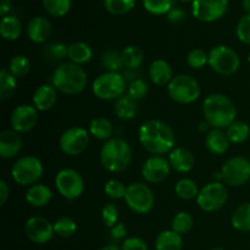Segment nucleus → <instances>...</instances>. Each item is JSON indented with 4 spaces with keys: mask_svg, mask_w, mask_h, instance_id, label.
I'll return each mask as SVG.
<instances>
[{
    "mask_svg": "<svg viewBox=\"0 0 250 250\" xmlns=\"http://www.w3.org/2000/svg\"><path fill=\"white\" fill-rule=\"evenodd\" d=\"M236 34L242 43L250 45V14L244 15L239 20L236 27Z\"/></svg>",
    "mask_w": 250,
    "mask_h": 250,
    "instance_id": "obj_46",
    "label": "nucleus"
},
{
    "mask_svg": "<svg viewBox=\"0 0 250 250\" xmlns=\"http://www.w3.org/2000/svg\"><path fill=\"white\" fill-rule=\"evenodd\" d=\"M121 55L124 66L127 70H137L138 67H141L144 61L143 51L137 45H129L125 48Z\"/></svg>",
    "mask_w": 250,
    "mask_h": 250,
    "instance_id": "obj_32",
    "label": "nucleus"
},
{
    "mask_svg": "<svg viewBox=\"0 0 250 250\" xmlns=\"http://www.w3.org/2000/svg\"><path fill=\"white\" fill-rule=\"evenodd\" d=\"M100 62L106 72H119L122 67H125L121 53L116 50L105 51L100 58Z\"/></svg>",
    "mask_w": 250,
    "mask_h": 250,
    "instance_id": "obj_35",
    "label": "nucleus"
},
{
    "mask_svg": "<svg viewBox=\"0 0 250 250\" xmlns=\"http://www.w3.org/2000/svg\"><path fill=\"white\" fill-rule=\"evenodd\" d=\"M89 134L82 127H71L61 134L59 141L60 149L68 156L80 155L89 146Z\"/></svg>",
    "mask_w": 250,
    "mask_h": 250,
    "instance_id": "obj_13",
    "label": "nucleus"
},
{
    "mask_svg": "<svg viewBox=\"0 0 250 250\" xmlns=\"http://www.w3.org/2000/svg\"><path fill=\"white\" fill-rule=\"evenodd\" d=\"M53 193L45 185H33L26 192V200L31 207L43 208L50 203Z\"/></svg>",
    "mask_w": 250,
    "mask_h": 250,
    "instance_id": "obj_24",
    "label": "nucleus"
},
{
    "mask_svg": "<svg viewBox=\"0 0 250 250\" xmlns=\"http://www.w3.org/2000/svg\"><path fill=\"white\" fill-rule=\"evenodd\" d=\"M7 70L16 78L24 77L31 71V61L24 55H15L9 61V67H7Z\"/></svg>",
    "mask_w": 250,
    "mask_h": 250,
    "instance_id": "obj_36",
    "label": "nucleus"
},
{
    "mask_svg": "<svg viewBox=\"0 0 250 250\" xmlns=\"http://www.w3.org/2000/svg\"><path fill=\"white\" fill-rule=\"evenodd\" d=\"M37 122H38V110L27 104L17 106L10 117L11 128L17 133H27L34 128Z\"/></svg>",
    "mask_w": 250,
    "mask_h": 250,
    "instance_id": "obj_17",
    "label": "nucleus"
},
{
    "mask_svg": "<svg viewBox=\"0 0 250 250\" xmlns=\"http://www.w3.org/2000/svg\"><path fill=\"white\" fill-rule=\"evenodd\" d=\"M44 56L50 60H62L68 56V46L63 43H50L44 48Z\"/></svg>",
    "mask_w": 250,
    "mask_h": 250,
    "instance_id": "obj_42",
    "label": "nucleus"
},
{
    "mask_svg": "<svg viewBox=\"0 0 250 250\" xmlns=\"http://www.w3.org/2000/svg\"><path fill=\"white\" fill-rule=\"evenodd\" d=\"M248 62L250 63V53H249V55H248Z\"/></svg>",
    "mask_w": 250,
    "mask_h": 250,
    "instance_id": "obj_58",
    "label": "nucleus"
},
{
    "mask_svg": "<svg viewBox=\"0 0 250 250\" xmlns=\"http://www.w3.org/2000/svg\"><path fill=\"white\" fill-rule=\"evenodd\" d=\"M58 192L67 200H75L83 194L84 181L80 172L73 168H62L55 177Z\"/></svg>",
    "mask_w": 250,
    "mask_h": 250,
    "instance_id": "obj_12",
    "label": "nucleus"
},
{
    "mask_svg": "<svg viewBox=\"0 0 250 250\" xmlns=\"http://www.w3.org/2000/svg\"><path fill=\"white\" fill-rule=\"evenodd\" d=\"M193 225H194V221H193L192 215L187 211H180L173 217L171 229L182 236L192 229Z\"/></svg>",
    "mask_w": 250,
    "mask_h": 250,
    "instance_id": "obj_37",
    "label": "nucleus"
},
{
    "mask_svg": "<svg viewBox=\"0 0 250 250\" xmlns=\"http://www.w3.org/2000/svg\"><path fill=\"white\" fill-rule=\"evenodd\" d=\"M209 66L222 76L234 75L241 67V59L237 51L227 45H216L209 51Z\"/></svg>",
    "mask_w": 250,
    "mask_h": 250,
    "instance_id": "obj_6",
    "label": "nucleus"
},
{
    "mask_svg": "<svg viewBox=\"0 0 250 250\" xmlns=\"http://www.w3.org/2000/svg\"><path fill=\"white\" fill-rule=\"evenodd\" d=\"M43 164L38 158L27 155L20 158L11 168V177L17 185H36L43 176Z\"/></svg>",
    "mask_w": 250,
    "mask_h": 250,
    "instance_id": "obj_8",
    "label": "nucleus"
},
{
    "mask_svg": "<svg viewBox=\"0 0 250 250\" xmlns=\"http://www.w3.org/2000/svg\"><path fill=\"white\" fill-rule=\"evenodd\" d=\"M229 0H194L192 2L193 16L203 22L221 19L227 11Z\"/></svg>",
    "mask_w": 250,
    "mask_h": 250,
    "instance_id": "obj_14",
    "label": "nucleus"
},
{
    "mask_svg": "<svg viewBox=\"0 0 250 250\" xmlns=\"http://www.w3.org/2000/svg\"><path fill=\"white\" fill-rule=\"evenodd\" d=\"M43 6L50 16L62 17L70 11L71 0H43Z\"/></svg>",
    "mask_w": 250,
    "mask_h": 250,
    "instance_id": "obj_39",
    "label": "nucleus"
},
{
    "mask_svg": "<svg viewBox=\"0 0 250 250\" xmlns=\"http://www.w3.org/2000/svg\"><path fill=\"white\" fill-rule=\"evenodd\" d=\"M226 134L232 144H242L250 137V127L247 122L234 121L226 128Z\"/></svg>",
    "mask_w": 250,
    "mask_h": 250,
    "instance_id": "obj_31",
    "label": "nucleus"
},
{
    "mask_svg": "<svg viewBox=\"0 0 250 250\" xmlns=\"http://www.w3.org/2000/svg\"><path fill=\"white\" fill-rule=\"evenodd\" d=\"M210 127H211V126H210V125L208 124V122L204 120V121H203V122H200V125H199V131H200V132H209V131H210V129H209Z\"/></svg>",
    "mask_w": 250,
    "mask_h": 250,
    "instance_id": "obj_53",
    "label": "nucleus"
},
{
    "mask_svg": "<svg viewBox=\"0 0 250 250\" xmlns=\"http://www.w3.org/2000/svg\"><path fill=\"white\" fill-rule=\"evenodd\" d=\"M168 97L178 104H190L200 97V85L189 75H177L167 85Z\"/></svg>",
    "mask_w": 250,
    "mask_h": 250,
    "instance_id": "obj_7",
    "label": "nucleus"
},
{
    "mask_svg": "<svg viewBox=\"0 0 250 250\" xmlns=\"http://www.w3.org/2000/svg\"><path fill=\"white\" fill-rule=\"evenodd\" d=\"M102 217L105 226L112 229L116 224H119V210L114 204H106L102 210Z\"/></svg>",
    "mask_w": 250,
    "mask_h": 250,
    "instance_id": "obj_47",
    "label": "nucleus"
},
{
    "mask_svg": "<svg viewBox=\"0 0 250 250\" xmlns=\"http://www.w3.org/2000/svg\"><path fill=\"white\" fill-rule=\"evenodd\" d=\"M231 224L236 231L243 233L250 232V203H244L234 210L231 217Z\"/></svg>",
    "mask_w": 250,
    "mask_h": 250,
    "instance_id": "obj_27",
    "label": "nucleus"
},
{
    "mask_svg": "<svg viewBox=\"0 0 250 250\" xmlns=\"http://www.w3.org/2000/svg\"><path fill=\"white\" fill-rule=\"evenodd\" d=\"M127 94L138 102L148 94V84L142 78H136L129 83L128 88H127Z\"/></svg>",
    "mask_w": 250,
    "mask_h": 250,
    "instance_id": "obj_45",
    "label": "nucleus"
},
{
    "mask_svg": "<svg viewBox=\"0 0 250 250\" xmlns=\"http://www.w3.org/2000/svg\"><path fill=\"white\" fill-rule=\"evenodd\" d=\"M16 77L10 73L7 68H2L0 71V100L10 99L16 90Z\"/></svg>",
    "mask_w": 250,
    "mask_h": 250,
    "instance_id": "obj_33",
    "label": "nucleus"
},
{
    "mask_svg": "<svg viewBox=\"0 0 250 250\" xmlns=\"http://www.w3.org/2000/svg\"><path fill=\"white\" fill-rule=\"evenodd\" d=\"M175 192L177 194V197H180L181 199L185 200H192L197 199L198 194H199V189H198V186L194 181L189 180V178H182V180L178 181L176 183Z\"/></svg>",
    "mask_w": 250,
    "mask_h": 250,
    "instance_id": "obj_34",
    "label": "nucleus"
},
{
    "mask_svg": "<svg viewBox=\"0 0 250 250\" xmlns=\"http://www.w3.org/2000/svg\"><path fill=\"white\" fill-rule=\"evenodd\" d=\"M68 59L71 62L83 65L93 58V50L88 44L83 42H76L68 45Z\"/></svg>",
    "mask_w": 250,
    "mask_h": 250,
    "instance_id": "obj_29",
    "label": "nucleus"
},
{
    "mask_svg": "<svg viewBox=\"0 0 250 250\" xmlns=\"http://www.w3.org/2000/svg\"><path fill=\"white\" fill-rule=\"evenodd\" d=\"M229 198V192L222 182H210L199 190L197 204L203 211L214 212L225 207Z\"/></svg>",
    "mask_w": 250,
    "mask_h": 250,
    "instance_id": "obj_11",
    "label": "nucleus"
},
{
    "mask_svg": "<svg viewBox=\"0 0 250 250\" xmlns=\"http://www.w3.org/2000/svg\"><path fill=\"white\" fill-rule=\"evenodd\" d=\"M10 7H11V0H1V4H0V15L2 17L6 16L7 12L10 11Z\"/></svg>",
    "mask_w": 250,
    "mask_h": 250,
    "instance_id": "obj_52",
    "label": "nucleus"
},
{
    "mask_svg": "<svg viewBox=\"0 0 250 250\" xmlns=\"http://www.w3.org/2000/svg\"><path fill=\"white\" fill-rule=\"evenodd\" d=\"M26 237L34 244H45L51 241L55 232L54 225L48 219L42 216L29 217L24 225Z\"/></svg>",
    "mask_w": 250,
    "mask_h": 250,
    "instance_id": "obj_15",
    "label": "nucleus"
},
{
    "mask_svg": "<svg viewBox=\"0 0 250 250\" xmlns=\"http://www.w3.org/2000/svg\"><path fill=\"white\" fill-rule=\"evenodd\" d=\"M10 194L9 185L4 180L0 181V205H4L6 203L7 198Z\"/></svg>",
    "mask_w": 250,
    "mask_h": 250,
    "instance_id": "obj_51",
    "label": "nucleus"
},
{
    "mask_svg": "<svg viewBox=\"0 0 250 250\" xmlns=\"http://www.w3.org/2000/svg\"><path fill=\"white\" fill-rule=\"evenodd\" d=\"M122 250H148V244L139 237H128L124 239L121 246Z\"/></svg>",
    "mask_w": 250,
    "mask_h": 250,
    "instance_id": "obj_48",
    "label": "nucleus"
},
{
    "mask_svg": "<svg viewBox=\"0 0 250 250\" xmlns=\"http://www.w3.org/2000/svg\"><path fill=\"white\" fill-rule=\"evenodd\" d=\"M51 84L63 94L77 95L87 85V73L80 65L73 62H62L54 70Z\"/></svg>",
    "mask_w": 250,
    "mask_h": 250,
    "instance_id": "obj_3",
    "label": "nucleus"
},
{
    "mask_svg": "<svg viewBox=\"0 0 250 250\" xmlns=\"http://www.w3.org/2000/svg\"><path fill=\"white\" fill-rule=\"evenodd\" d=\"M170 171V163L161 155L150 156L142 166V176L148 183L163 182L168 177Z\"/></svg>",
    "mask_w": 250,
    "mask_h": 250,
    "instance_id": "obj_16",
    "label": "nucleus"
},
{
    "mask_svg": "<svg viewBox=\"0 0 250 250\" xmlns=\"http://www.w3.org/2000/svg\"><path fill=\"white\" fill-rule=\"evenodd\" d=\"M149 77L154 84L163 87V85H168V83L172 81V68L170 63L163 59L153 61L149 66Z\"/></svg>",
    "mask_w": 250,
    "mask_h": 250,
    "instance_id": "obj_23",
    "label": "nucleus"
},
{
    "mask_svg": "<svg viewBox=\"0 0 250 250\" xmlns=\"http://www.w3.org/2000/svg\"><path fill=\"white\" fill-rule=\"evenodd\" d=\"M182 236L176 233L172 229L163 231L155 241V250H182Z\"/></svg>",
    "mask_w": 250,
    "mask_h": 250,
    "instance_id": "obj_26",
    "label": "nucleus"
},
{
    "mask_svg": "<svg viewBox=\"0 0 250 250\" xmlns=\"http://www.w3.org/2000/svg\"><path fill=\"white\" fill-rule=\"evenodd\" d=\"M143 6L153 15H167L172 9V0H143Z\"/></svg>",
    "mask_w": 250,
    "mask_h": 250,
    "instance_id": "obj_41",
    "label": "nucleus"
},
{
    "mask_svg": "<svg viewBox=\"0 0 250 250\" xmlns=\"http://www.w3.org/2000/svg\"><path fill=\"white\" fill-rule=\"evenodd\" d=\"M114 111L119 119L131 120L138 112V103L128 94H125L115 102Z\"/></svg>",
    "mask_w": 250,
    "mask_h": 250,
    "instance_id": "obj_25",
    "label": "nucleus"
},
{
    "mask_svg": "<svg viewBox=\"0 0 250 250\" xmlns=\"http://www.w3.org/2000/svg\"><path fill=\"white\" fill-rule=\"evenodd\" d=\"M211 250H225V249H222V248H212Z\"/></svg>",
    "mask_w": 250,
    "mask_h": 250,
    "instance_id": "obj_57",
    "label": "nucleus"
},
{
    "mask_svg": "<svg viewBox=\"0 0 250 250\" xmlns=\"http://www.w3.org/2000/svg\"><path fill=\"white\" fill-rule=\"evenodd\" d=\"M136 5V0H104V6L110 14L125 15Z\"/></svg>",
    "mask_w": 250,
    "mask_h": 250,
    "instance_id": "obj_40",
    "label": "nucleus"
},
{
    "mask_svg": "<svg viewBox=\"0 0 250 250\" xmlns=\"http://www.w3.org/2000/svg\"><path fill=\"white\" fill-rule=\"evenodd\" d=\"M220 172L222 182L231 187H241L250 180V161L244 156H233L225 161Z\"/></svg>",
    "mask_w": 250,
    "mask_h": 250,
    "instance_id": "obj_10",
    "label": "nucleus"
},
{
    "mask_svg": "<svg viewBox=\"0 0 250 250\" xmlns=\"http://www.w3.org/2000/svg\"><path fill=\"white\" fill-rule=\"evenodd\" d=\"M242 6H243L244 11H246L247 14H250V0H243Z\"/></svg>",
    "mask_w": 250,
    "mask_h": 250,
    "instance_id": "obj_55",
    "label": "nucleus"
},
{
    "mask_svg": "<svg viewBox=\"0 0 250 250\" xmlns=\"http://www.w3.org/2000/svg\"><path fill=\"white\" fill-rule=\"evenodd\" d=\"M125 202L127 207L133 212L139 215L148 214L151 211L155 203L153 190L146 183L136 182L132 183L127 187L126 195H125Z\"/></svg>",
    "mask_w": 250,
    "mask_h": 250,
    "instance_id": "obj_9",
    "label": "nucleus"
},
{
    "mask_svg": "<svg viewBox=\"0 0 250 250\" xmlns=\"http://www.w3.org/2000/svg\"><path fill=\"white\" fill-rule=\"evenodd\" d=\"M132 161L131 146L122 138H110L100 149V163L109 172H122Z\"/></svg>",
    "mask_w": 250,
    "mask_h": 250,
    "instance_id": "obj_4",
    "label": "nucleus"
},
{
    "mask_svg": "<svg viewBox=\"0 0 250 250\" xmlns=\"http://www.w3.org/2000/svg\"><path fill=\"white\" fill-rule=\"evenodd\" d=\"M168 163L172 170L180 173L189 172L194 167L195 159L190 150L186 148H175L168 153Z\"/></svg>",
    "mask_w": 250,
    "mask_h": 250,
    "instance_id": "obj_19",
    "label": "nucleus"
},
{
    "mask_svg": "<svg viewBox=\"0 0 250 250\" xmlns=\"http://www.w3.org/2000/svg\"><path fill=\"white\" fill-rule=\"evenodd\" d=\"M99 250H122L121 247H117L116 244H107V246L103 247Z\"/></svg>",
    "mask_w": 250,
    "mask_h": 250,
    "instance_id": "obj_54",
    "label": "nucleus"
},
{
    "mask_svg": "<svg viewBox=\"0 0 250 250\" xmlns=\"http://www.w3.org/2000/svg\"><path fill=\"white\" fill-rule=\"evenodd\" d=\"M76 231H77V224L71 217H60L54 224V232L61 238H70L76 233Z\"/></svg>",
    "mask_w": 250,
    "mask_h": 250,
    "instance_id": "obj_38",
    "label": "nucleus"
},
{
    "mask_svg": "<svg viewBox=\"0 0 250 250\" xmlns=\"http://www.w3.org/2000/svg\"><path fill=\"white\" fill-rule=\"evenodd\" d=\"M110 236L114 241H120V239L125 238L127 236V229L125 226V224L122 222H119V224L115 225L111 229V232H110Z\"/></svg>",
    "mask_w": 250,
    "mask_h": 250,
    "instance_id": "obj_50",
    "label": "nucleus"
},
{
    "mask_svg": "<svg viewBox=\"0 0 250 250\" xmlns=\"http://www.w3.org/2000/svg\"><path fill=\"white\" fill-rule=\"evenodd\" d=\"M229 144L231 142H229L226 132H224L222 129L211 128L205 137V146L214 155H222L226 153L229 148Z\"/></svg>",
    "mask_w": 250,
    "mask_h": 250,
    "instance_id": "obj_22",
    "label": "nucleus"
},
{
    "mask_svg": "<svg viewBox=\"0 0 250 250\" xmlns=\"http://www.w3.org/2000/svg\"><path fill=\"white\" fill-rule=\"evenodd\" d=\"M22 32V24L17 17L6 15L0 22V34L6 41H16Z\"/></svg>",
    "mask_w": 250,
    "mask_h": 250,
    "instance_id": "obj_28",
    "label": "nucleus"
},
{
    "mask_svg": "<svg viewBox=\"0 0 250 250\" xmlns=\"http://www.w3.org/2000/svg\"><path fill=\"white\" fill-rule=\"evenodd\" d=\"M205 121L212 128L224 129L236 121L237 107L227 95L215 93L205 98L203 103Z\"/></svg>",
    "mask_w": 250,
    "mask_h": 250,
    "instance_id": "obj_2",
    "label": "nucleus"
},
{
    "mask_svg": "<svg viewBox=\"0 0 250 250\" xmlns=\"http://www.w3.org/2000/svg\"><path fill=\"white\" fill-rule=\"evenodd\" d=\"M93 93L102 100H117L125 95L127 89V81L119 72H104L95 78L92 85Z\"/></svg>",
    "mask_w": 250,
    "mask_h": 250,
    "instance_id": "obj_5",
    "label": "nucleus"
},
{
    "mask_svg": "<svg viewBox=\"0 0 250 250\" xmlns=\"http://www.w3.org/2000/svg\"><path fill=\"white\" fill-rule=\"evenodd\" d=\"M127 187L117 180H110L105 183L104 186V192L111 199H122L126 195Z\"/></svg>",
    "mask_w": 250,
    "mask_h": 250,
    "instance_id": "obj_44",
    "label": "nucleus"
},
{
    "mask_svg": "<svg viewBox=\"0 0 250 250\" xmlns=\"http://www.w3.org/2000/svg\"><path fill=\"white\" fill-rule=\"evenodd\" d=\"M89 133L94 138L99 141H105L111 138L112 136V125L105 117H95L89 124Z\"/></svg>",
    "mask_w": 250,
    "mask_h": 250,
    "instance_id": "obj_30",
    "label": "nucleus"
},
{
    "mask_svg": "<svg viewBox=\"0 0 250 250\" xmlns=\"http://www.w3.org/2000/svg\"><path fill=\"white\" fill-rule=\"evenodd\" d=\"M178 1H181V2H193L194 0H178Z\"/></svg>",
    "mask_w": 250,
    "mask_h": 250,
    "instance_id": "obj_56",
    "label": "nucleus"
},
{
    "mask_svg": "<svg viewBox=\"0 0 250 250\" xmlns=\"http://www.w3.org/2000/svg\"><path fill=\"white\" fill-rule=\"evenodd\" d=\"M209 62V54L202 49H193L187 56V63L194 70H200Z\"/></svg>",
    "mask_w": 250,
    "mask_h": 250,
    "instance_id": "obj_43",
    "label": "nucleus"
},
{
    "mask_svg": "<svg viewBox=\"0 0 250 250\" xmlns=\"http://www.w3.org/2000/svg\"><path fill=\"white\" fill-rule=\"evenodd\" d=\"M138 139L143 148L154 155H164L175 149L176 136L170 125L161 120H149L141 125Z\"/></svg>",
    "mask_w": 250,
    "mask_h": 250,
    "instance_id": "obj_1",
    "label": "nucleus"
},
{
    "mask_svg": "<svg viewBox=\"0 0 250 250\" xmlns=\"http://www.w3.org/2000/svg\"><path fill=\"white\" fill-rule=\"evenodd\" d=\"M33 106L39 111H48L58 100V89L53 84H43L38 87L34 92Z\"/></svg>",
    "mask_w": 250,
    "mask_h": 250,
    "instance_id": "obj_20",
    "label": "nucleus"
},
{
    "mask_svg": "<svg viewBox=\"0 0 250 250\" xmlns=\"http://www.w3.org/2000/svg\"><path fill=\"white\" fill-rule=\"evenodd\" d=\"M186 17L187 15L182 7H172L167 14V20L171 23H181L182 21H185Z\"/></svg>",
    "mask_w": 250,
    "mask_h": 250,
    "instance_id": "obj_49",
    "label": "nucleus"
},
{
    "mask_svg": "<svg viewBox=\"0 0 250 250\" xmlns=\"http://www.w3.org/2000/svg\"><path fill=\"white\" fill-rule=\"evenodd\" d=\"M51 34V23L45 17L36 16L27 24V36L34 43H45Z\"/></svg>",
    "mask_w": 250,
    "mask_h": 250,
    "instance_id": "obj_21",
    "label": "nucleus"
},
{
    "mask_svg": "<svg viewBox=\"0 0 250 250\" xmlns=\"http://www.w3.org/2000/svg\"><path fill=\"white\" fill-rule=\"evenodd\" d=\"M22 149V138L14 129H5L0 133V156L12 159L19 155Z\"/></svg>",
    "mask_w": 250,
    "mask_h": 250,
    "instance_id": "obj_18",
    "label": "nucleus"
}]
</instances>
